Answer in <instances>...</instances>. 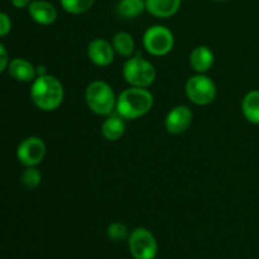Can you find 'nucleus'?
Returning a JSON list of instances; mask_svg holds the SVG:
<instances>
[{"instance_id":"1","label":"nucleus","mask_w":259,"mask_h":259,"mask_svg":"<svg viewBox=\"0 0 259 259\" xmlns=\"http://www.w3.org/2000/svg\"><path fill=\"white\" fill-rule=\"evenodd\" d=\"M33 104L42 111H55L62 105L65 99V89L56 76H37L29 90Z\"/></svg>"},{"instance_id":"2","label":"nucleus","mask_w":259,"mask_h":259,"mask_svg":"<svg viewBox=\"0 0 259 259\" xmlns=\"http://www.w3.org/2000/svg\"><path fill=\"white\" fill-rule=\"evenodd\" d=\"M153 94L147 88L129 86L116 96L115 111L125 120H136L152 110Z\"/></svg>"},{"instance_id":"3","label":"nucleus","mask_w":259,"mask_h":259,"mask_svg":"<svg viewBox=\"0 0 259 259\" xmlns=\"http://www.w3.org/2000/svg\"><path fill=\"white\" fill-rule=\"evenodd\" d=\"M85 103L94 114L108 116L115 111L116 95L108 82L95 80L86 88Z\"/></svg>"},{"instance_id":"4","label":"nucleus","mask_w":259,"mask_h":259,"mask_svg":"<svg viewBox=\"0 0 259 259\" xmlns=\"http://www.w3.org/2000/svg\"><path fill=\"white\" fill-rule=\"evenodd\" d=\"M121 73L129 86L149 88L156 81L157 71L153 63L141 56H132L124 62Z\"/></svg>"},{"instance_id":"5","label":"nucleus","mask_w":259,"mask_h":259,"mask_svg":"<svg viewBox=\"0 0 259 259\" xmlns=\"http://www.w3.org/2000/svg\"><path fill=\"white\" fill-rule=\"evenodd\" d=\"M175 46V35L169 28L161 24L151 25L143 34V47L154 57L168 55Z\"/></svg>"},{"instance_id":"6","label":"nucleus","mask_w":259,"mask_h":259,"mask_svg":"<svg viewBox=\"0 0 259 259\" xmlns=\"http://www.w3.org/2000/svg\"><path fill=\"white\" fill-rule=\"evenodd\" d=\"M185 94L195 105L206 106L217 98V85L205 73H196L186 81Z\"/></svg>"},{"instance_id":"7","label":"nucleus","mask_w":259,"mask_h":259,"mask_svg":"<svg viewBox=\"0 0 259 259\" xmlns=\"http://www.w3.org/2000/svg\"><path fill=\"white\" fill-rule=\"evenodd\" d=\"M128 247L134 259H154L158 253V243L151 230L136 228L128 238Z\"/></svg>"},{"instance_id":"8","label":"nucleus","mask_w":259,"mask_h":259,"mask_svg":"<svg viewBox=\"0 0 259 259\" xmlns=\"http://www.w3.org/2000/svg\"><path fill=\"white\" fill-rule=\"evenodd\" d=\"M47 153V147L39 137H27L17 148V158L24 167H37L42 163Z\"/></svg>"},{"instance_id":"9","label":"nucleus","mask_w":259,"mask_h":259,"mask_svg":"<svg viewBox=\"0 0 259 259\" xmlns=\"http://www.w3.org/2000/svg\"><path fill=\"white\" fill-rule=\"evenodd\" d=\"M194 113L187 105H176L167 113L164 118V128L169 134L180 136L191 126Z\"/></svg>"},{"instance_id":"10","label":"nucleus","mask_w":259,"mask_h":259,"mask_svg":"<svg viewBox=\"0 0 259 259\" xmlns=\"http://www.w3.org/2000/svg\"><path fill=\"white\" fill-rule=\"evenodd\" d=\"M113 45L104 38H94L88 46V57L98 67H108L114 62Z\"/></svg>"},{"instance_id":"11","label":"nucleus","mask_w":259,"mask_h":259,"mask_svg":"<svg viewBox=\"0 0 259 259\" xmlns=\"http://www.w3.org/2000/svg\"><path fill=\"white\" fill-rule=\"evenodd\" d=\"M28 13L33 22L39 25H51L57 20V8L47 0H33L28 7Z\"/></svg>"},{"instance_id":"12","label":"nucleus","mask_w":259,"mask_h":259,"mask_svg":"<svg viewBox=\"0 0 259 259\" xmlns=\"http://www.w3.org/2000/svg\"><path fill=\"white\" fill-rule=\"evenodd\" d=\"M190 66L196 73H206L215 62V55L207 46H197L190 53Z\"/></svg>"},{"instance_id":"13","label":"nucleus","mask_w":259,"mask_h":259,"mask_svg":"<svg viewBox=\"0 0 259 259\" xmlns=\"http://www.w3.org/2000/svg\"><path fill=\"white\" fill-rule=\"evenodd\" d=\"M101 136L109 142H116L125 133V119L116 111L108 115L101 124Z\"/></svg>"},{"instance_id":"14","label":"nucleus","mask_w":259,"mask_h":259,"mask_svg":"<svg viewBox=\"0 0 259 259\" xmlns=\"http://www.w3.org/2000/svg\"><path fill=\"white\" fill-rule=\"evenodd\" d=\"M8 71H9V75L19 82H33L34 78L37 77L34 66L29 61L22 57L10 60L9 65H8Z\"/></svg>"},{"instance_id":"15","label":"nucleus","mask_w":259,"mask_h":259,"mask_svg":"<svg viewBox=\"0 0 259 259\" xmlns=\"http://www.w3.org/2000/svg\"><path fill=\"white\" fill-rule=\"evenodd\" d=\"M182 0H146V9L156 18H171L179 13Z\"/></svg>"},{"instance_id":"16","label":"nucleus","mask_w":259,"mask_h":259,"mask_svg":"<svg viewBox=\"0 0 259 259\" xmlns=\"http://www.w3.org/2000/svg\"><path fill=\"white\" fill-rule=\"evenodd\" d=\"M242 114L250 124L259 125V90H250L242 100Z\"/></svg>"},{"instance_id":"17","label":"nucleus","mask_w":259,"mask_h":259,"mask_svg":"<svg viewBox=\"0 0 259 259\" xmlns=\"http://www.w3.org/2000/svg\"><path fill=\"white\" fill-rule=\"evenodd\" d=\"M111 45H113L116 55L124 58L132 57L134 51H136V42H134L133 35L128 32L115 33L113 39H111Z\"/></svg>"},{"instance_id":"18","label":"nucleus","mask_w":259,"mask_h":259,"mask_svg":"<svg viewBox=\"0 0 259 259\" xmlns=\"http://www.w3.org/2000/svg\"><path fill=\"white\" fill-rule=\"evenodd\" d=\"M146 0H120L116 12L125 19H134L146 12Z\"/></svg>"},{"instance_id":"19","label":"nucleus","mask_w":259,"mask_h":259,"mask_svg":"<svg viewBox=\"0 0 259 259\" xmlns=\"http://www.w3.org/2000/svg\"><path fill=\"white\" fill-rule=\"evenodd\" d=\"M60 4L68 14L78 15L89 12L95 4V0H60Z\"/></svg>"},{"instance_id":"20","label":"nucleus","mask_w":259,"mask_h":259,"mask_svg":"<svg viewBox=\"0 0 259 259\" xmlns=\"http://www.w3.org/2000/svg\"><path fill=\"white\" fill-rule=\"evenodd\" d=\"M20 181L28 190H35L42 182V174L37 167H25L20 176Z\"/></svg>"},{"instance_id":"21","label":"nucleus","mask_w":259,"mask_h":259,"mask_svg":"<svg viewBox=\"0 0 259 259\" xmlns=\"http://www.w3.org/2000/svg\"><path fill=\"white\" fill-rule=\"evenodd\" d=\"M129 229L124 223L114 222L106 229V235L113 242H123L129 238Z\"/></svg>"},{"instance_id":"22","label":"nucleus","mask_w":259,"mask_h":259,"mask_svg":"<svg viewBox=\"0 0 259 259\" xmlns=\"http://www.w3.org/2000/svg\"><path fill=\"white\" fill-rule=\"evenodd\" d=\"M12 30V19L7 13L0 12V38L8 35Z\"/></svg>"},{"instance_id":"23","label":"nucleus","mask_w":259,"mask_h":259,"mask_svg":"<svg viewBox=\"0 0 259 259\" xmlns=\"http://www.w3.org/2000/svg\"><path fill=\"white\" fill-rule=\"evenodd\" d=\"M9 53H8L5 46L0 42V73L4 70H8V65H9Z\"/></svg>"},{"instance_id":"24","label":"nucleus","mask_w":259,"mask_h":259,"mask_svg":"<svg viewBox=\"0 0 259 259\" xmlns=\"http://www.w3.org/2000/svg\"><path fill=\"white\" fill-rule=\"evenodd\" d=\"M33 0H12V5L17 9H24L29 7V4Z\"/></svg>"},{"instance_id":"25","label":"nucleus","mask_w":259,"mask_h":259,"mask_svg":"<svg viewBox=\"0 0 259 259\" xmlns=\"http://www.w3.org/2000/svg\"><path fill=\"white\" fill-rule=\"evenodd\" d=\"M35 72H37V76H43V75H47V68H46V66L43 65H39L35 67Z\"/></svg>"},{"instance_id":"26","label":"nucleus","mask_w":259,"mask_h":259,"mask_svg":"<svg viewBox=\"0 0 259 259\" xmlns=\"http://www.w3.org/2000/svg\"><path fill=\"white\" fill-rule=\"evenodd\" d=\"M211 2H218V3H223V2H228V0H211Z\"/></svg>"}]
</instances>
